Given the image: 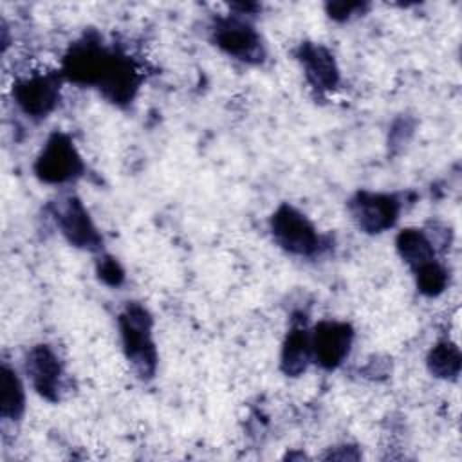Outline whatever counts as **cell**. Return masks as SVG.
<instances>
[{"label":"cell","mask_w":462,"mask_h":462,"mask_svg":"<svg viewBox=\"0 0 462 462\" xmlns=\"http://www.w3.org/2000/svg\"><path fill=\"white\" fill-rule=\"evenodd\" d=\"M152 316L139 303H128L119 314L123 348L139 377L148 379L155 374L157 352L152 339Z\"/></svg>","instance_id":"obj_1"},{"label":"cell","mask_w":462,"mask_h":462,"mask_svg":"<svg viewBox=\"0 0 462 462\" xmlns=\"http://www.w3.org/2000/svg\"><path fill=\"white\" fill-rule=\"evenodd\" d=\"M117 58V52H112L99 42H92L87 38L70 47V51L63 58L61 76L78 85H92L101 88V85L112 72Z\"/></svg>","instance_id":"obj_2"},{"label":"cell","mask_w":462,"mask_h":462,"mask_svg":"<svg viewBox=\"0 0 462 462\" xmlns=\"http://www.w3.org/2000/svg\"><path fill=\"white\" fill-rule=\"evenodd\" d=\"M83 171V161L72 139L56 132L43 144L34 162V173L47 184H63L76 179Z\"/></svg>","instance_id":"obj_3"},{"label":"cell","mask_w":462,"mask_h":462,"mask_svg":"<svg viewBox=\"0 0 462 462\" xmlns=\"http://www.w3.org/2000/svg\"><path fill=\"white\" fill-rule=\"evenodd\" d=\"M276 244L291 254L310 256L319 249V235L312 222L289 204H282L271 217Z\"/></svg>","instance_id":"obj_4"},{"label":"cell","mask_w":462,"mask_h":462,"mask_svg":"<svg viewBox=\"0 0 462 462\" xmlns=\"http://www.w3.org/2000/svg\"><path fill=\"white\" fill-rule=\"evenodd\" d=\"M348 209L359 229L375 235L390 229L397 222L401 202L388 193L359 191L350 199Z\"/></svg>","instance_id":"obj_5"},{"label":"cell","mask_w":462,"mask_h":462,"mask_svg":"<svg viewBox=\"0 0 462 462\" xmlns=\"http://www.w3.org/2000/svg\"><path fill=\"white\" fill-rule=\"evenodd\" d=\"M60 74L36 72L13 85L16 105L31 117H45L60 99Z\"/></svg>","instance_id":"obj_6"},{"label":"cell","mask_w":462,"mask_h":462,"mask_svg":"<svg viewBox=\"0 0 462 462\" xmlns=\"http://www.w3.org/2000/svg\"><path fill=\"white\" fill-rule=\"evenodd\" d=\"M217 45L229 56H235L247 63H260L265 58V49L260 34L253 25L240 18L218 20L215 31Z\"/></svg>","instance_id":"obj_7"},{"label":"cell","mask_w":462,"mask_h":462,"mask_svg":"<svg viewBox=\"0 0 462 462\" xmlns=\"http://www.w3.org/2000/svg\"><path fill=\"white\" fill-rule=\"evenodd\" d=\"M54 218L63 236L74 247L92 251L101 245V235L78 197L61 199L54 208Z\"/></svg>","instance_id":"obj_8"},{"label":"cell","mask_w":462,"mask_h":462,"mask_svg":"<svg viewBox=\"0 0 462 462\" xmlns=\"http://www.w3.org/2000/svg\"><path fill=\"white\" fill-rule=\"evenodd\" d=\"M354 330L345 321H321L310 332L312 357L327 370L339 366L350 352Z\"/></svg>","instance_id":"obj_9"},{"label":"cell","mask_w":462,"mask_h":462,"mask_svg":"<svg viewBox=\"0 0 462 462\" xmlns=\"http://www.w3.org/2000/svg\"><path fill=\"white\" fill-rule=\"evenodd\" d=\"M25 372L34 390L42 397L49 401L58 399L60 381H61V365L58 356L47 345H38L29 350L25 357Z\"/></svg>","instance_id":"obj_10"},{"label":"cell","mask_w":462,"mask_h":462,"mask_svg":"<svg viewBox=\"0 0 462 462\" xmlns=\"http://www.w3.org/2000/svg\"><path fill=\"white\" fill-rule=\"evenodd\" d=\"M298 60L303 65L307 81L318 90H332L339 83V69L332 52L321 43L305 42L298 49Z\"/></svg>","instance_id":"obj_11"},{"label":"cell","mask_w":462,"mask_h":462,"mask_svg":"<svg viewBox=\"0 0 462 462\" xmlns=\"http://www.w3.org/2000/svg\"><path fill=\"white\" fill-rule=\"evenodd\" d=\"M312 357L310 350V332L305 328V325H294L282 346V357L280 365L283 374L296 377L301 372H305L309 361Z\"/></svg>","instance_id":"obj_12"},{"label":"cell","mask_w":462,"mask_h":462,"mask_svg":"<svg viewBox=\"0 0 462 462\" xmlns=\"http://www.w3.org/2000/svg\"><path fill=\"white\" fill-rule=\"evenodd\" d=\"M395 247L399 256L411 267L417 269L419 265L435 260V247L433 242L426 236L420 229H402L395 238Z\"/></svg>","instance_id":"obj_13"},{"label":"cell","mask_w":462,"mask_h":462,"mask_svg":"<svg viewBox=\"0 0 462 462\" xmlns=\"http://www.w3.org/2000/svg\"><path fill=\"white\" fill-rule=\"evenodd\" d=\"M25 408V392L18 374L5 363L0 368V413L4 419H18Z\"/></svg>","instance_id":"obj_14"},{"label":"cell","mask_w":462,"mask_h":462,"mask_svg":"<svg viewBox=\"0 0 462 462\" xmlns=\"http://www.w3.org/2000/svg\"><path fill=\"white\" fill-rule=\"evenodd\" d=\"M426 363L435 377L457 379L462 366V356L455 343L440 341L430 350Z\"/></svg>","instance_id":"obj_15"},{"label":"cell","mask_w":462,"mask_h":462,"mask_svg":"<svg viewBox=\"0 0 462 462\" xmlns=\"http://www.w3.org/2000/svg\"><path fill=\"white\" fill-rule=\"evenodd\" d=\"M413 273L419 291L426 296H439L448 285V273L437 260H430L419 265L413 269Z\"/></svg>","instance_id":"obj_16"},{"label":"cell","mask_w":462,"mask_h":462,"mask_svg":"<svg viewBox=\"0 0 462 462\" xmlns=\"http://www.w3.org/2000/svg\"><path fill=\"white\" fill-rule=\"evenodd\" d=\"M97 274H99L101 282H105L106 285H112V287H117L125 280V271L121 269L117 260L110 258V256H105L103 260H99Z\"/></svg>","instance_id":"obj_17"},{"label":"cell","mask_w":462,"mask_h":462,"mask_svg":"<svg viewBox=\"0 0 462 462\" xmlns=\"http://www.w3.org/2000/svg\"><path fill=\"white\" fill-rule=\"evenodd\" d=\"M356 11H363V4H359V2H332V4H327V13L334 20H346Z\"/></svg>","instance_id":"obj_18"}]
</instances>
